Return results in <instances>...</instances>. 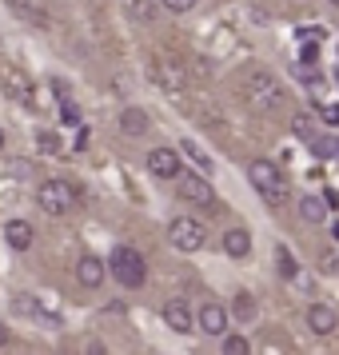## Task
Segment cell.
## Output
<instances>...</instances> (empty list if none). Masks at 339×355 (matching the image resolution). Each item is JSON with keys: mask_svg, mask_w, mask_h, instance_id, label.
Here are the masks:
<instances>
[{"mask_svg": "<svg viewBox=\"0 0 339 355\" xmlns=\"http://www.w3.org/2000/svg\"><path fill=\"white\" fill-rule=\"evenodd\" d=\"M4 92H8V100H17L20 108H28V112H36V84L33 76H24V72H8L4 76Z\"/></svg>", "mask_w": 339, "mask_h": 355, "instance_id": "8", "label": "cell"}, {"mask_svg": "<svg viewBox=\"0 0 339 355\" xmlns=\"http://www.w3.org/2000/svg\"><path fill=\"white\" fill-rule=\"evenodd\" d=\"M4 343H8V327H4V323H0V347H4Z\"/></svg>", "mask_w": 339, "mask_h": 355, "instance_id": "34", "label": "cell"}, {"mask_svg": "<svg viewBox=\"0 0 339 355\" xmlns=\"http://www.w3.org/2000/svg\"><path fill=\"white\" fill-rule=\"evenodd\" d=\"M247 180H252V188L268 200V208H284V204L291 200L288 176H284L272 160H252L247 164Z\"/></svg>", "mask_w": 339, "mask_h": 355, "instance_id": "1", "label": "cell"}, {"mask_svg": "<svg viewBox=\"0 0 339 355\" xmlns=\"http://www.w3.org/2000/svg\"><path fill=\"white\" fill-rule=\"evenodd\" d=\"M148 172L156 180H180L184 176V164H180L176 148H152V152H148Z\"/></svg>", "mask_w": 339, "mask_h": 355, "instance_id": "7", "label": "cell"}, {"mask_svg": "<svg viewBox=\"0 0 339 355\" xmlns=\"http://www.w3.org/2000/svg\"><path fill=\"white\" fill-rule=\"evenodd\" d=\"M243 100L256 108V112H275V108H288V88L268 76V72H252L243 80Z\"/></svg>", "mask_w": 339, "mask_h": 355, "instance_id": "2", "label": "cell"}, {"mask_svg": "<svg viewBox=\"0 0 339 355\" xmlns=\"http://www.w3.org/2000/svg\"><path fill=\"white\" fill-rule=\"evenodd\" d=\"M36 148L44 152V156H60L64 148H60V136L56 132H36Z\"/></svg>", "mask_w": 339, "mask_h": 355, "instance_id": "22", "label": "cell"}, {"mask_svg": "<svg viewBox=\"0 0 339 355\" xmlns=\"http://www.w3.org/2000/svg\"><path fill=\"white\" fill-rule=\"evenodd\" d=\"M320 60V44H304L299 49V64H315Z\"/></svg>", "mask_w": 339, "mask_h": 355, "instance_id": "30", "label": "cell"}, {"mask_svg": "<svg viewBox=\"0 0 339 355\" xmlns=\"http://www.w3.org/2000/svg\"><path fill=\"white\" fill-rule=\"evenodd\" d=\"M331 236H336V243H339V224H336V227H331Z\"/></svg>", "mask_w": 339, "mask_h": 355, "instance_id": "35", "label": "cell"}, {"mask_svg": "<svg viewBox=\"0 0 339 355\" xmlns=\"http://www.w3.org/2000/svg\"><path fill=\"white\" fill-rule=\"evenodd\" d=\"M320 40H327L323 28H315V24H311V28H299V44H320Z\"/></svg>", "mask_w": 339, "mask_h": 355, "instance_id": "27", "label": "cell"}, {"mask_svg": "<svg viewBox=\"0 0 339 355\" xmlns=\"http://www.w3.org/2000/svg\"><path fill=\"white\" fill-rule=\"evenodd\" d=\"M176 192L184 196L188 204H195V208L220 211V200H216V192H211L208 176H200V172H184V176L176 180Z\"/></svg>", "mask_w": 339, "mask_h": 355, "instance_id": "6", "label": "cell"}, {"mask_svg": "<svg viewBox=\"0 0 339 355\" xmlns=\"http://www.w3.org/2000/svg\"><path fill=\"white\" fill-rule=\"evenodd\" d=\"M72 148H80V152L88 148V128H84V124H80V132H76V144H72Z\"/></svg>", "mask_w": 339, "mask_h": 355, "instance_id": "32", "label": "cell"}, {"mask_svg": "<svg viewBox=\"0 0 339 355\" xmlns=\"http://www.w3.org/2000/svg\"><path fill=\"white\" fill-rule=\"evenodd\" d=\"M60 116H64V124H80V108H76V100L72 96L60 104Z\"/></svg>", "mask_w": 339, "mask_h": 355, "instance_id": "26", "label": "cell"}, {"mask_svg": "<svg viewBox=\"0 0 339 355\" xmlns=\"http://www.w3.org/2000/svg\"><path fill=\"white\" fill-rule=\"evenodd\" d=\"M148 124H152V120H148L144 108H120V132H124V136H144Z\"/></svg>", "mask_w": 339, "mask_h": 355, "instance_id": "15", "label": "cell"}, {"mask_svg": "<svg viewBox=\"0 0 339 355\" xmlns=\"http://www.w3.org/2000/svg\"><path fill=\"white\" fill-rule=\"evenodd\" d=\"M327 4H336V8H339V0H327Z\"/></svg>", "mask_w": 339, "mask_h": 355, "instance_id": "37", "label": "cell"}, {"mask_svg": "<svg viewBox=\"0 0 339 355\" xmlns=\"http://www.w3.org/2000/svg\"><path fill=\"white\" fill-rule=\"evenodd\" d=\"M307 327H311L315 336H331V331H336V311L327 304H311L307 307Z\"/></svg>", "mask_w": 339, "mask_h": 355, "instance_id": "13", "label": "cell"}, {"mask_svg": "<svg viewBox=\"0 0 339 355\" xmlns=\"http://www.w3.org/2000/svg\"><path fill=\"white\" fill-rule=\"evenodd\" d=\"M80 204V188L72 184V180H44L40 188H36V208L44 211V216H68V211Z\"/></svg>", "mask_w": 339, "mask_h": 355, "instance_id": "3", "label": "cell"}, {"mask_svg": "<svg viewBox=\"0 0 339 355\" xmlns=\"http://www.w3.org/2000/svg\"><path fill=\"white\" fill-rule=\"evenodd\" d=\"M156 80L168 88V92H180L184 88V72H180V64H168V60H156Z\"/></svg>", "mask_w": 339, "mask_h": 355, "instance_id": "17", "label": "cell"}, {"mask_svg": "<svg viewBox=\"0 0 339 355\" xmlns=\"http://www.w3.org/2000/svg\"><path fill=\"white\" fill-rule=\"evenodd\" d=\"M320 272H323V275H336V272H339V256H331V252H327V256L320 259Z\"/></svg>", "mask_w": 339, "mask_h": 355, "instance_id": "31", "label": "cell"}, {"mask_svg": "<svg viewBox=\"0 0 339 355\" xmlns=\"http://www.w3.org/2000/svg\"><path fill=\"white\" fill-rule=\"evenodd\" d=\"M291 132H295L304 144H315V140H320V136H315V116H304V112L291 120Z\"/></svg>", "mask_w": 339, "mask_h": 355, "instance_id": "20", "label": "cell"}, {"mask_svg": "<svg viewBox=\"0 0 339 355\" xmlns=\"http://www.w3.org/2000/svg\"><path fill=\"white\" fill-rule=\"evenodd\" d=\"M275 272H279V279H295L299 275V263H295V256L284 243H275Z\"/></svg>", "mask_w": 339, "mask_h": 355, "instance_id": "18", "label": "cell"}, {"mask_svg": "<svg viewBox=\"0 0 339 355\" xmlns=\"http://www.w3.org/2000/svg\"><path fill=\"white\" fill-rule=\"evenodd\" d=\"M17 311L20 315H40V320H49V311L36 307V295H17Z\"/></svg>", "mask_w": 339, "mask_h": 355, "instance_id": "24", "label": "cell"}, {"mask_svg": "<svg viewBox=\"0 0 339 355\" xmlns=\"http://www.w3.org/2000/svg\"><path fill=\"white\" fill-rule=\"evenodd\" d=\"M164 8H168V12H192L195 8V0H160Z\"/></svg>", "mask_w": 339, "mask_h": 355, "instance_id": "28", "label": "cell"}, {"mask_svg": "<svg viewBox=\"0 0 339 355\" xmlns=\"http://www.w3.org/2000/svg\"><path fill=\"white\" fill-rule=\"evenodd\" d=\"M88 355H108V352H104V343H88Z\"/></svg>", "mask_w": 339, "mask_h": 355, "instance_id": "33", "label": "cell"}, {"mask_svg": "<svg viewBox=\"0 0 339 355\" xmlns=\"http://www.w3.org/2000/svg\"><path fill=\"white\" fill-rule=\"evenodd\" d=\"M180 152H184V156H188V160H192L195 168L204 172V176L211 172V160H208V152H204V148L195 144V140H180Z\"/></svg>", "mask_w": 339, "mask_h": 355, "instance_id": "19", "label": "cell"}, {"mask_svg": "<svg viewBox=\"0 0 339 355\" xmlns=\"http://www.w3.org/2000/svg\"><path fill=\"white\" fill-rule=\"evenodd\" d=\"M224 355H252V343H247V336H224Z\"/></svg>", "mask_w": 339, "mask_h": 355, "instance_id": "23", "label": "cell"}, {"mask_svg": "<svg viewBox=\"0 0 339 355\" xmlns=\"http://www.w3.org/2000/svg\"><path fill=\"white\" fill-rule=\"evenodd\" d=\"M232 315H236L240 323H252V320H256V300H252L247 291H240V295H236V304H232Z\"/></svg>", "mask_w": 339, "mask_h": 355, "instance_id": "21", "label": "cell"}, {"mask_svg": "<svg viewBox=\"0 0 339 355\" xmlns=\"http://www.w3.org/2000/svg\"><path fill=\"white\" fill-rule=\"evenodd\" d=\"M0 152H4V128H0Z\"/></svg>", "mask_w": 339, "mask_h": 355, "instance_id": "36", "label": "cell"}, {"mask_svg": "<svg viewBox=\"0 0 339 355\" xmlns=\"http://www.w3.org/2000/svg\"><path fill=\"white\" fill-rule=\"evenodd\" d=\"M224 252L232 259H243L247 252H252V232H247V227H232V232H224Z\"/></svg>", "mask_w": 339, "mask_h": 355, "instance_id": "14", "label": "cell"}, {"mask_svg": "<svg viewBox=\"0 0 339 355\" xmlns=\"http://www.w3.org/2000/svg\"><path fill=\"white\" fill-rule=\"evenodd\" d=\"M33 224H28V220H8V224H4V243H8V248H12V252H28V248H33Z\"/></svg>", "mask_w": 339, "mask_h": 355, "instance_id": "12", "label": "cell"}, {"mask_svg": "<svg viewBox=\"0 0 339 355\" xmlns=\"http://www.w3.org/2000/svg\"><path fill=\"white\" fill-rule=\"evenodd\" d=\"M108 268H112V279H116V284H124L128 291L144 288L148 263H144V256H140L136 248H128V243H116L112 256H108Z\"/></svg>", "mask_w": 339, "mask_h": 355, "instance_id": "4", "label": "cell"}, {"mask_svg": "<svg viewBox=\"0 0 339 355\" xmlns=\"http://www.w3.org/2000/svg\"><path fill=\"white\" fill-rule=\"evenodd\" d=\"M320 120L327 124V128H339V100H327V104H320Z\"/></svg>", "mask_w": 339, "mask_h": 355, "instance_id": "25", "label": "cell"}, {"mask_svg": "<svg viewBox=\"0 0 339 355\" xmlns=\"http://www.w3.org/2000/svg\"><path fill=\"white\" fill-rule=\"evenodd\" d=\"M136 17L152 20V17H156V0H136Z\"/></svg>", "mask_w": 339, "mask_h": 355, "instance_id": "29", "label": "cell"}, {"mask_svg": "<svg viewBox=\"0 0 339 355\" xmlns=\"http://www.w3.org/2000/svg\"><path fill=\"white\" fill-rule=\"evenodd\" d=\"M104 275H108V263L100 256H80V263H76V279H80V288L96 291L100 284H104Z\"/></svg>", "mask_w": 339, "mask_h": 355, "instance_id": "11", "label": "cell"}, {"mask_svg": "<svg viewBox=\"0 0 339 355\" xmlns=\"http://www.w3.org/2000/svg\"><path fill=\"white\" fill-rule=\"evenodd\" d=\"M327 200H323V196H304V200H299V220H304V224H323V220H327Z\"/></svg>", "mask_w": 339, "mask_h": 355, "instance_id": "16", "label": "cell"}, {"mask_svg": "<svg viewBox=\"0 0 339 355\" xmlns=\"http://www.w3.org/2000/svg\"><path fill=\"white\" fill-rule=\"evenodd\" d=\"M164 323L172 331H180V336H188L195 327V315H192V307H188V300H168L164 304Z\"/></svg>", "mask_w": 339, "mask_h": 355, "instance_id": "9", "label": "cell"}, {"mask_svg": "<svg viewBox=\"0 0 339 355\" xmlns=\"http://www.w3.org/2000/svg\"><path fill=\"white\" fill-rule=\"evenodd\" d=\"M195 327L200 331H208V336H224L227 331V307H220V304H204L200 311H195Z\"/></svg>", "mask_w": 339, "mask_h": 355, "instance_id": "10", "label": "cell"}, {"mask_svg": "<svg viewBox=\"0 0 339 355\" xmlns=\"http://www.w3.org/2000/svg\"><path fill=\"white\" fill-rule=\"evenodd\" d=\"M168 240L176 252H200L204 240H208V227L200 224L195 216H176L172 224H168Z\"/></svg>", "mask_w": 339, "mask_h": 355, "instance_id": "5", "label": "cell"}]
</instances>
